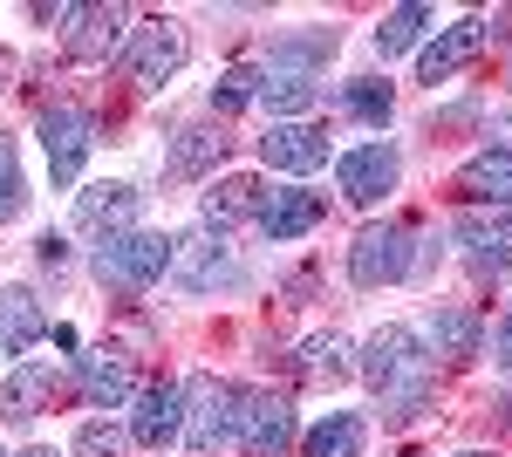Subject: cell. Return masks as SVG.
Instances as JSON below:
<instances>
[{
    "label": "cell",
    "mask_w": 512,
    "mask_h": 457,
    "mask_svg": "<svg viewBox=\"0 0 512 457\" xmlns=\"http://www.w3.org/2000/svg\"><path fill=\"white\" fill-rule=\"evenodd\" d=\"M185 55H192V41L178 21H144L137 28V48L123 55V76L137 82V89H164V82L185 69Z\"/></svg>",
    "instance_id": "obj_9"
},
{
    "label": "cell",
    "mask_w": 512,
    "mask_h": 457,
    "mask_svg": "<svg viewBox=\"0 0 512 457\" xmlns=\"http://www.w3.org/2000/svg\"><path fill=\"white\" fill-rule=\"evenodd\" d=\"M48 307L28 294V287H0V355H21L28 362V348L48 342Z\"/></svg>",
    "instance_id": "obj_16"
},
{
    "label": "cell",
    "mask_w": 512,
    "mask_h": 457,
    "mask_svg": "<svg viewBox=\"0 0 512 457\" xmlns=\"http://www.w3.org/2000/svg\"><path fill=\"white\" fill-rule=\"evenodd\" d=\"M253 103L274 110V116H301V110H315V103H321V82L315 76H294V69H267Z\"/></svg>",
    "instance_id": "obj_24"
},
{
    "label": "cell",
    "mask_w": 512,
    "mask_h": 457,
    "mask_svg": "<svg viewBox=\"0 0 512 457\" xmlns=\"http://www.w3.org/2000/svg\"><path fill=\"white\" fill-rule=\"evenodd\" d=\"M260 157L274 171H287V178H315L321 164H328V130L321 123H274L260 137Z\"/></svg>",
    "instance_id": "obj_14"
},
{
    "label": "cell",
    "mask_w": 512,
    "mask_h": 457,
    "mask_svg": "<svg viewBox=\"0 0 512 457\" xmlns=\"http://www.w3.org/2000/svg\"><path fill=\"white\" fill-rule=\"evenodd\" d=\"M321 191H267V205H260V219L253 226L267 232L274 246H287V239H301V232H315L321 226Z\"/></svg>",
    "instance_id": "obj_19"
},
{
    "label": "cell",
    "mask_w": 512,
    "mask_h": 457,
    "mask_svg": "<svg viewBox=\"0 0 512 457\" xmlns=\"http://www.w3.org/2000/svg\"><path fill=\"white\" fill-rule=\"evenodd\" d=\"M349 355H355V348L342 342V335H315V342H301V376H308V382H342L355 369Z\"/></svg>",
    "instance_id": "obj_25"
},
{
    "label": "cell",
    "mask_w": 512,
    "mask_h": 457,
    "mask_svg": "<svg viewBox=\"0 0 512 457\" xmlns=\"http://www.w3.org/2000/svg\"><path fill=\"white\" fill-rule=\"evenodd\" d=\"M212 157H226V137L219 130H178V157H171V178H192Z\"/></svg>",
    "instance_id": "obj_29"
},
{
    "label": "cell",
    "mask_w": 512,
    "mask_h": 457,
    "mask_svg": "<svg viewBox=\"0 0 512 457\" xmlns=\"http://www.w3.org/2000/svg\"><path fill=\"white\" fill-rule=\"evenodd\" d=\"M424 335H431V362L437 355L465 362V355H478V314H465V307H431L424 314Z\"/></svg>",
    "instance_id": "obj_23"
},
{
    "label": "cell",
    "mask_w": 512,
    "mask_h": 457,
    "mask_svg": "<svg viewBox=\"0 0 512 457\" xmlns=\"http://www.w3.org/2000/svg\"><path fill=\"white\" fill-rule=\"evenodd\" d=\"M185 437V382H151L137 389V417H130V444L137 451H164Z\"/></svg>",
    "instance_id": "obj_10"
},
{
    "label": "cell",
    "mask_w": 512,
    "mask_h": 457,
    "mask_svg": "<svg viewBox=\"0 0 512 457\" xmlns=\"http://www.w3.org/2000/svg\"><path fill=\"white\" fill-rule=\"evenodd\" d=\"M396 178H403V157H396L390 137H376V144H355V151L335 157V185L349 205H376V198H390Z\"/></svg>",
    "instance_id": "obj_8"
},
{
    "label": "cell",
    "mask_w": 512,
    "mask_h": 457,
    "mask_svg": "<svg viewBox=\"0 0 512 457\" xmlns=\"http://www.w3.org/2000/svg\"><path fill=\"white\" fill-rule=\"evenodd\" d=\"M7 89H14V55L0 48V96H7Z\"/></svg>",
    "instance_id": "obj_35"
},
{
    "label": "cell",
    "mask_w": 512,
    "mask_h": 457,
    "mask_svg": "<svg viewBox=\"0 0 512 457\" xmlns=\"http://www.w3.org/2000/svg\"><path fill=\"white\" fill-rule=\"evenodd\" d=\"M362 444H369V423L355 417V410H328L301 437V457H362Z\"/></svg>",
    "instance_id": "obj_21"
},
{
    "label": "cell",
    "mask_w": 512,
    "mask_h": 457,
    "mask_svg": "<svg viewBox=\"0 0 512 457\" xmlns=\"http://www.w3.org/2000/svg\"><path fill=\"white\" fill-rule=\"evenodd\" d=\"M410 246H417L410 219H376V226H362L355 246H349V280L355 287H396V280L410 273V260H417Z\"/></svg>",
    "instance_id": "obj_4"
},
{
    "label": "cell",
    "mask_w": 512,
    "mask_h": 457,
    "mask_svg": "<svg viewBox=\"0 0 512 457\" xmlns=\"http://www.w3.org/2000/svg\"><path fill=\"white\" fill-rule=\"evenodd\" d=\"M28 457H62V451H48V444H35V451H28Z\"/></svg>",
    "instance_id": "obj_36"
},
{
    "label": "cell",
    "mask_w": 512,
    "mask_h": 457,
    "mask_svg": "<svg viewBox=\"0 0 512 457\" xmlns=\"http://www.w3.org/2000/svg\"><path fill=\"white\" fill-rule=\"evenodd\" d=\"M260 205H267V185H260V178H219V185L205 191L198 219H205V232H219V239H226L239 219H260Z\"/></svg>",
    "instance_id": "obj_18"
},
{
    "label": "cell",
    "mask_w": 512,
    "mask_h": 457,
    "mask_svg": "<svg viewBox=\"0 0 512 457\" xmlns=\"http://www.w3.org/2000/svg\"><path fill=\"white\" fill-rule=\"evenodd\" d=\"M342 110L362 116V123H390L396 96H390V82H383V76H355V82H342Z\"/></svg>",
    "instance_id": "obj_28"
},
{
    "label": "cell",
    "mask_w": 512,
    "mask_h": 457,
    "mask_svg": "<svg viewBox=\"0 0 512 457\" xmlns=\"http://www.w3.org/2000/svg\"><path fill=\"white\" fill-rule=\"evenodd\" d=\"M171 246L178 239H164V232H117L96 246V280L110 294H144L171 273Z\"/></svg>",
    "instance_id": "obj_2"
},
{
    "label": "cell",
    "mask_w": 512,
    "mask_h": 457,
    "mask_svg": "<svg viewBox=\"0 0 512 457\" xmlns=\"http://www.w3.org/2000/svg\"><path fill=\"white\" fill-rule=\"evenodd\" d=\"M137 212H144V191L137 185H89V191H76V232H89V239L137 232Z\"/></svg>",
    "instance_id": "obj_11"
},
{
    "label": "cell",
    "mask_w": 512,
    "mask_h": 457,
    "mask_svg": "<svg viewBox=\"0 0 512 457\" xmlns=\"http://www.w3.org/2000/svg\"><path fill=\"white\" fill-rule=\"evenodd\" d=\"M171 280H178L185 294H212V287H239L246 273H239L233 246H226L219 232H192V239L171 246Z\"/></svg>",
    "instance_id": "obj_7"
},
{
    "label": "cell",
    "mask_w": 512,
    "mask_h": 457,
    "mask_svg": "<svg viewBox=\"0 0 512 457\" xmlns=\"http://www.w3.org/2000/svg\"><path fill=\"white\" fill-rule=\"evenodd\" d=\"M76 457H130V430H117L110 417L82 423L76 430Z\"/></svg>",
    "instance_id": "obj_31"
},
{
    "label": "cell",
    "mask_w": 512,
    "mask_h": 457,
    "mask_svg": "<svg viewBox=\"0 0 512 457\" xmlns=\"http://www.w3.org/2000/svg\"><path fill=\"white\" fill-rule=\"evenodd\" d=\"M76 389L96 403V410H123V403L137 396L130 355H123V348H82L76 355Z\"/></svg>",
    "instance_id": "obj_12"
},
{
    "label": "cell",
    "mask_w": 512,
    "mask_h": 457,
    "mask_svg": "<svg viewBox=\"0 0 512 457\" xmlns=\"http://www.w3.org/2000/svg\"><path fill=\"white\" fill-rule=\"evenodd\" d=\"M260 96V69L253 62H239V69H226V76L212 82V116H233V110H246Z\"/></svg>",
    "instance_id": "obj_30"
},
{
    "label": "cell",
    "mask_w": 512,
    "mask_h": 457,
    "mask_svg": "<svg viewBox=\"0 0 512 457\" xmlns=\"http://www.w3.org/2000/svg\"><path fill=\"white\" fill-rule=\"evenodd\" d=\"M424 28H431V7H417V0H410V7H390V14H383V28H376V55H383V62L403 55Z\"/></svg>",
    "instance_id": "obj_26"
},
{
    "label": "cell",
    "mask_w": 512,
    "mask_h": 457,
    "mask_svg": "<svg viewBox=\"0 0 512 457\" xmlns=\"http://www.w3.org/2000/svg\"><path fill=\"white\" fill-rule=\"evenodd\" d=\"M233 430H239V389L233 382H219V376H192L185 382V451L192 457H212L219 444H233Z\"/></svg>",
    "instance_id": "obj_3"
},
{
    "label": "cell",
    "mask_w": 512,
    "mask_h": 457,
    "mask_svg": "<svg viewBox=\"0 0 512 457\" xmlns=\"http://www.w3.org/2000/svg\"><path fill=\"white\" fill-rule=\"evenodd\" d=\"M492 362L512 376V307H506V321H499V335H492Z\"/></svg>",
    "instance_id": "obj_34"
},
{
    "label": "cell",
    "mask_w": 512,
    "mask_h": 457,
    "mask_svg": "<svg viewBox=\"0 0 512 457\" xmlns=\"http://www.w3.org/2000/svg\"><path fill=\"white\" fill-rule=\"evenodd\" d=\"M458 198H465V205H492V212H506V205H512V144L478 151L472 164L458 171Z\"/></svg>",
    "instance_id": "obj_17"
},
{
    "label": "cell",
    "mask_w": 512,
    "mask_h": 457,
    "mask_svg": "<svg viewBox=\"0 0 512 457\" xmlns=\"http://www.w3.org/2000/svg\"><path fill=\"white\" fill-rule=\"evenodd\" d=\"M362 382L383 396V410H390L396 423L424 417V403H431V382H437V362L431 348L417 342V328H403V321H390V328H376L369 342H362Z\"/></svg>",
    "instance_id": "obj_1"
},
{
    "label": "cell",
    "mask_w": 512,
    "mask_h": 457,
    "mask_svg": "<svg viewBox=\"0 0 512 457\" xmlns=\"http://www.w3.org/2000/svg\"><path fill=\"white\" fill-rule=\"evenodd\" d=\"M465 457H485V451H465Z\"/></svg>",
    "instance_id": "obj_37"
},
{
    "label": "cell",
    "mask_w": 512,
    "mask_h": 457,
    "mask_svg": "<svg viewBox=\"0 0 512 457\" xmlns=\"http://www.w3.org/2000/svg\"><path fill=\"white\" fill-rule=\"evenodd\" d=\"M35 253H41V267H48V273H62V267H69V239H55V232L41 239Z\"/></svg>",
    "instance_id": "obj_33"
},
{
    "label": "cell",
    "mask_w": 512,
    "mask_h": 457,
    "mask_svg": "<svg viewBox=\"0 0 512 457\" xmlns=\"http://www.w3.org/2000/svg\"><path fill=\"white\" fill-rule=\"evenodd\" d=\"M89 144H96V116L82 103H48L41 110V151H48V178L69 191L89 164Z\"/></svg>",
    "instance_id": "obj_5"
},
{
    "label": "cell",
    "mask_w": 512,
    "mask_h": 457,
    "mask_svg": "<svg viewBox=\"0 0 512 457\" xmlns=\"http://www.w3.org/2000/svg\"><path fill=\"white\" fill-rule=\"evenodd\" d=\"M28 205V185H21V164H14V137H0V226H14Z\"/></svg>",
    "instance_id": "obj_32"
},
{
    "label": "cell",
    "mask_w": 512,
    "mask_h": 457,
    "mask_svg": "<svg viewBox=\"0 0 512 457\" xmlns=\"http://www.w3.org/2000/svg\"><path fill=\"white\" fill-rule=\"evenodd\" d=\"M458 246H465V267H472L478 280H499V273L512 267V205L492 212V219L465 212V219H458Z\"/></svg>",
    "instance_id": "obj_13"
},
{
    "label": "cell",
    "mask_w": 512,
    "mask_h": 457,
    "mask_svg": "<svg viewBox=\"0 0 512 457\" xmlns=\"http://www.w3.org/2000/svg\"><path fill=\"white\" fill-rule=\"evenodd\" d=\"M294 437H301V430H294V403H287V396L239 389V430H233L239 457H287Z\"/></svg>",
    "instance_id": "obj_6"
},
{
    "label": "cell",
    "mask_w": 512,
    "mask_h": 457,
    "mask_svg": "<svg viewBox=\"0 0 512 457\" xmlns=\"http://www.w3.org/2000/svg\"><path fill=\"white\" fill-rule=\"evenodd\" d=\"M485 35H492V28H485L478 14H465V21H451V28H444V35H437L431 48L417 55V76L431 82V89H437V82H451L458 69H472L478 55H485Z\"/></svg>",
    "instance_id": "obj_15"
},
{
    "label": "cell",
    "mask_w": 512,
    "mask_h": 457,
    "mask_svg": "<svg viewBox=\"0 0 512 457\" xmlns=\"http://www.w3.org/2000/svg\"><path fill=\"white\" fill-rule=\"evenodd\" d=\"M335 55V28H315V35H294L274 48V69H294V76H315L321 62Z\"/></svg>",
    "instance_id": "obj_27"
},
{
    "label": "cell",
    "mask_w": 512,
    "mask_h": 457,
    "mask_svg": "<svg viewBox=\"0 0 512 457\" xmlns=\"http://www.w3.org/2000/svg\"><path fill=\"white\" fill-rule=\"evenodd\" d=\"M48 396H55V362H14V376L0 382V417L7 423H28L48 410Z\"/></svg>",
    "instance_id": "obj_20"
},
{
    "label": "cell",
    "mask_w": 512,
    "mask_h": 457,
    "mask_svg": "<svg viewBox=\"0 0 512 457\" xmlns=\"http://www.w3.org/2000/svg\"><path fill=\"white\" fill-rule=\"evenodd\" d=\"M123 28H130V14H123V7H82V14H76V35H69V55H76V62H103V55L123 41Z\"/></svg>",
    "instance_id": "obj_22"
}]
</instances>
